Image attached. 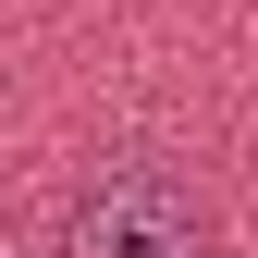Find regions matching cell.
Listing matches in <instances>:
<instances>
[{
	"label": "cell",
	"instance_id": "6da1fadb",
	"mask_svg": "<svg viewBox=\"0 0 258 258\" xmlns=\"http://www.w3.org/2000/svg\"><path fill=\"white\" fill-rule=\"evenodd\" d=\"M197 246H209V209H197V184L160 148L111 160L74 197V234H61V258H197Z\"/></svg>",
	"mask_w": 258,
	"mask_h": 258
}]
</instances>
